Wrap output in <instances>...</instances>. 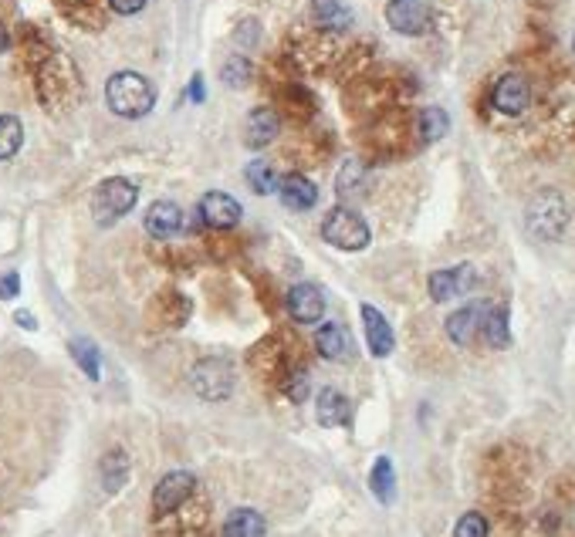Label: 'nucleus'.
<instances>
[{"mask_svg":"<svg viewBox=\"0 0 575 537\" xmlns=\"http://www.w3.org/2000/svg\"><path fill=\"white\" fill-rule=\"evenodd\" d=\"M447 129H450V119H447L444 109L420 112V139L423 142H440V139L447 136Z\"/></svg>","mask_w":575,"mask_h":537,"instance_id":"obj_25","label":"nucleus"},{"mask_svg":"<svg viewBox=\"0 0 575 537\" xmlns=\"http://www.w3.org/2000/svg\"><path fill=\"white\" fill-rule=\"evenodd\" d=\"M278 129H281V122L271 109H254L244 122V146L247 149L271 146V142L278 139Z\"/></svg>","mask_w":575,"mask_h":537,"instance_id":"obj_16","label":"nucleus"},{"mask_svg":"<svg viewBox=\"0 0 575 537\" xmlns=\"http://www.w3.org/2000/svg\"><path fill=\"white\" fill-rule=\"evenodd\" d=\"M17 291H21V277H17L14 271L0 277V298L11 301V298H17Z\"/></svg>","mask_w":575,"mask_h":537,"instance_id":"obj_31","label":"nucleus"},{"mask_svg":"<svg viewBox=\"0 0 575 537\" xmlns=\"http://www.w3.org/2000/svg\"><path fill=\"white\" fill-rule=\"evenodd\" d=\"M247 186H251L254 193H261V196H268L274 186V169L264 163V159H254L251 166H247Z\"/></svg>","mask_w":575,"mask_h":537,"instance_id":"obj_27","label":"nucleus"},{"mask_svg":"<svg viewBox=\"0 0 575 537\" xmlns=\"http://www.w3.org/2000/svg\"><path fill=\"white\" fill-rule=\"evenodd\" d=\"M494 109L501 115H521L532 102V88L521 75H504L498 85H494V95H491Z\"/></svg>","mask_w":575,"mask_h":537,"instance_id":"obj_10","label":"nucleus"},{"mask_svg":"<svg viewBox=\"0 0 575 537\" xmlns=\"http://www.w3.org/2000/svg\"><path fill=\"white\" fill-rule=\"evenodd\" d=\"M241 203L234 200V196H227V193H207L200 200V220L207 223V227H217V230H230V227H237L241 223Z\"/></svg>","mask_w":575,"mask_h":537,"instance_id":"obj_9","label":"nucleus"},{"mask_svg":"<svg viewBox=\"0 0 575 537\" xmlns=\"http://www.w3.org/2000/svg\"><path fill=\"white\" fill-rule=\"evenodd\" d=\"M190 98H193V102H203V78H200V75H193V82H190Z\"/></svg>","mask_w":575,"mask_h":537,"instance_id":"obj_33","label":"nucleus"},{"mask_svg":"<svg viewBox=\"0 0 575 537\" xmlns=\"http://www.w3.org/2000/svg\"><path fill=\"white\" fill-rule=\"evenodd\" d=\"M24 142V125L17 115H0V159H11L17 156Z\"/></svg>","mask_w":575,"mask_h":537,"instance_id":"obj_24","label":"nucleus"},{"mask_svg":"<svg viewBox=\"0 0 575 537\" xmlns=\"http://www.w3.org/2000/svg\"><path fill=\"white\" fill-rule=\"evenodd\" d=\"M572 51H575V38H572Z\"/></svg>","mask_w":575,"mask_h":537,"instance_id":"obj_35","label":"nucleus"},{"mask_svg":"<svg viewBox=\"0 0 575 537\" xmlns=\"http://www.w3.org/2000/svg\"><path fill=\"white\" fill-rule=\"evenodd\" d=\"M288 311L295 321H302V325H312L325 315V294L322 288H315V284H295V288L288 291Z\"/></svg>","mask_w":575,"mask_h":537,"instance_id":"obj_11","label":"nucleus"},{"mask_svg":"<svg viewBox=\"0 0 575 537\" xmlns=\"http://www.w3.org/2000/svg\"><path fill=\"white\" fill-rule=\"evenodd\" d=\"M268 524L254 507H241L224 521V537H264Z\"/></svg>","mask_w":575,"mask_h":537,"instance_id":"obj_20","label":"nucleus"},{"mask_svg":"<svg viewBox=\"0 0 575 537\" xmlns=\"http://www.w3.org/2000/svg\"><path fill=\"white\" fill-rule=\"evenodd\" d=\"M312 14L315 21L329 31H345L352 24V14L342 0H312Z\"/></svg>","mask_w":575,"mask_h":537,"instance_id":"obj_21","label":"nucleus"},{"mask_svg":"<svg viewBox=\"0 0 575 537\" xmlns=\"http://www.w3.org/2000/svg\"><path fill=\"white\" fill-rule=\"evenodd\" d=\"M481 331H484V342H488L491 348H508L511 345L508 308H504V304H491V308L484 311Z\"/></svg>","mask_w":575,"mask_h":537,"instance_id":"obj_18","label":"nucleus"},{"mask_svg":"<svg viewBox=\"0 0 575 537\" xmlns=\"http://www.w3.org/2000/svg\"><path fill=\"white\" fill-rule=\"evenodd\" d=\"M136 200H139V186L122 176H112L95 190L92 217H95V223H102V227H112L115 220H122L132 207H136Z\"/></svg>","mask_w":575,"mask_h":537,"instance_id":"obj_3","label":"nucleus"},{"mask_svg":"<svg viewBox=\"0 0 575 537\" xmlns=\"http://www.w3.org/2000/svg\"><path fill=\"white\" fill-rule=\"evenodd\" d=\"M180 230H183V210L176 207L173 200H156L153 207L146 210V234L149 237L166 240V237L180 234Z\"/></svg>","mask_w":575,"mask_h":537,"instance_id":"obj_14","label":"nucleus"},{"mask_svg":"<svg viewBox=\"0 0 575 537\" xmlns=\"http://www.w3.org/2000/svg\"><path fill=\"white\" fill-rule=\"evenodd\" d=\"M362 325H366L369 352H373L376 358H386L389 352H393L396 338H393V328H389V321L383 318V311H376L373 304H362Z\"/></svg>","mask_w":575,"mask_h":537,"instance_id":"obj_13","label":"nucleus"},{"mask_svg":"<svg viewBox=\"0 0 575 537\" xmlns=\"http://www.w3.org/2000/svg\"><path fill=\"white\" fill-rule=\"evenodd\" d=\"M484 311H488V304L474 301V304H464L460 311L447 318V335L454 345H471L474 335L481 331V321H484Z\"/></svg>","mask_w":575,"mask_h":537,"instance_id":"obj_12","label":"nucleus"},{"mask_svg":"<svg viewBox=\"0 0 575 537\" xmlns=\"http://www.w3.org/2000/svg\"><path fill=\"white\" fill-rule=\"evenodd\" d=\"M193 487H197V477H193L190 470L166 473V477L159 480L156 490H153V510H156V514H173L180 504H187Z\"/></svg>","mask_w":575,"mask_h":537,"instance_id":"obj_8","label":"nucleus"},{"mask_svg":"<svg viewBox=\"0 0 575 537\" xmlns=\"http://www.w3.org/2000/svg\"><path fill=\"white\" fill-rule=\"evenodd\" d=\"M72 355H75V362L82 365V372L88 375V379H99L102 369H99V348H95L88 338H75L72 342Z\"/></svg>","mask_w":575,"mask_h":537,"instance_id":"obj_26","label":"nucleus"},{"mask_svg":"<svg viewBox=\"0 0 575 537\" xmlns=\"http://www.w3.org/2000/svg\"><path fill=\"white\" fill-rule=\"evenodd\" d=\"M105 102H109V109L115 115H122V119H143L156 105V92L136 71H119V75H112L109 85H105Z\"/></svg>","mask_w":575,"mask_h":537,"instance_id":"obj_1","label":"nucleus"},{"mask_svg":"<svg viewBox=\"0 0 575 537\" xmlns=\"http://www.w3.org/2000/svg\"><path fill=\"white\" fill-rule=\"evenodd\" d=\"M285 392H288V399L302 402V399L308 396V375H305V372L291 375V379H288V386H285Z\"/></svg>","mask_w":575,"mask_h":537,"instance_id":"obj_30","label":"nucleus"},{"mask_svg":"<svg viewBox=\"0 0 575 537\" xmlns=\"http://www.w3.org/2000/svg\"><path fill=\"white\" fill-rule=\"evenodd\" d=\"M315 416L325 429L345 426L349 423V399H345L339 389H322L318 392V413Z\"/></svg>","mask_w":575,"mask_h":537,"instance_id":"obj_17","label":"nucleus"},{"mask_svg":"<svg viewBox=\"0 0 575 537\" xmlns=\"http://www.w3.org/2000/svg\"><path fill=\"white\" fill-rule=\"evenodd\" d=\"M477 284L474 277V267L471 264H457V267H444V271H433L427 288H430V298L437 304H447L460 298V294H467Z\"/></svg>","mask_w":575,"mask_h":537,"instance_id":"obj_6","label":"nucleus"},{"mask_svg":"<svg viewBox=\"0 0 575 537\" xmlns=\"http://www.w3.org/2000/svg\"><path fill=\"white\" fill-rule=\"evenodd\" d=\"M247 78H251V65H247L244 58H230L227 68H224V82L230 88H237V85H244Z\"/></svg>","mask_w":575,"mask_h":537,"instance_id":"obj_29","label":"nucleus"},{"mask_svg":"<svg viewBox=\"0 0 575 537\" xmlns=\"http://www.w3.org/2000/svg\"><path fill=\"white\" fill-rule=\"evenodd\" d=\"M17 325H24V328H38V321H34L31 315H28V311H17Z\"/></svg>","mask_w":575,"mask_h":537,"instance_id":"obj_34","label":"nucleus"},{"mask_svg":"<svg viewBox=\"0 0 575 537\" xmlns=\"http://www.w3.org/2000/svg\"><path fill=\"white\" fill-rule=\"evenodd\" d=\"M278 193H281V203H285L288 210L302 213V210H312L318 203V190L315 183L302 173H288L285 179L278 183Z\"/></svg>","mask_w":575,"mask_h":537,"instance_id":"obj_15","label":"nucleus"},{"mask_svg":"<svg viewBox=\"0 0 575 537\" xmlns=\"http://www.w3.org/2000/svg\"><path fill=\"white\" fill-rule=\"evenodd\" d=\"M193 389H197V396L203 399H224L230 386H234V372H230V365L224 358H203V362L193 369Z\"/></svg>","mask_w":575,"mask_h":537,"instance_id":"obj_7","label":"nucleus"},{"mask_svg":"<svg viewBox=\"0 0 575 537\" xmlns=\"http://www.w3.org/2000/svg\"><path fill=\"white\" fill-rule=\"evenodd\" d=\"M454 537H488V521H484V514H464L454 527Z\"/></svg>","mask_w":575,"mask_h":537,"instance_id":"obj_28","label":"nucleus"},{"mask_svg":"<svg viewBox=\"0 0 575 537\" xmlns=\"http://www.w3.org/2000/svg\"><path fill=\"white\" fill-rule=\"evenodd\" d=\"M369 487H373V494L383 500V504H393L396 497V470H393V460L389 456H379L373 473H369Z\"/></svg>","mask_w":575,"mask_h":537,"instance_id":"obj_22","label":"nucleus"},{"mask_svg":"<svg viewBox=\"0 0 575 537\" xmlns=\"http://www.w3.org/2000/svg\"><path fill=\"white\" fill-rule=\"evenodd\" d=\"M322 237L329 240L332 247L356 254V250L369 247V237L373 234H369V223L362 220V213H356L352 207H335L322 223Z\"/></svg>","mask_w":575,"mask_h":537,"instance_id":"obj_4","label":"nucleus"},{"mask_svg":"<svg viewBox=\"0 0 575 537\" xmlns=\"http://www.w3.org/2000/svg\"><path fill=\"white\" fill-rule=\"evenodd\" d=\"M386 21L396 34H410L417 38L430 28V7L427 0H389L386 4Z\"/></svg>","mask_w":575,"mask_h":537,"instance_id":"obj_5","label":"nucleus"},{"mask_svg":"<svg viewBox=\"0 0 575 537\" xmlns=\"http://www.w3.org/2000/svg\"><path fill=\"white\" fill-rule=\"evenodd\" d=\"M129 480V460L122 450H112L109 456H102V483L109 494H115V490H122V483Z\"/></svg>","mask_w":575,"mask_h":537,"instance_id":"obj_23","label":"nucleus"},{"mask_svg":"<svg viewBox=\"0 0 575 537\" xmlns=\"http://www.w3.org/2000/svg\"><path fill=\"white\" fill-rule=\"evenodd\" d=\"M115 14H139L146 7V0H109Z\"/></svg>","mask_w":575,"mask_h":537,"instance_id":"obj_32","label":"nucleus"},{"mask_svg":"<svg viewBox=\"0 0 575 537\" xmlns=\"http://www.w3.org/2000/svg\"><path fill=\"white\" fill-rule=\"evenodd\" d=\"M315 345H318V352H322L329 362H345V358L352 355V342H349V335H345V328L342 325H322V331H318V338H315Z\"/></svg>","mask_w":575,"mask_h":537,"instance_id":"obj_19","label":"nucleus"},{"mask_svg":"<svg viewBox=\"0 0 575 537\" xmlns=\"http://www.w3.org/2000/svg\"><path fill=\"white\" fill-rule=\"evenodd\" d=\"M528 234L538 240H559L565 234V223H569V207L555 190L538 193L525 210Z\"/></svg>","mask_w":575,"mask_h":537,"instance_id":"obj_2","label":"nucleus"}]
</instances>
